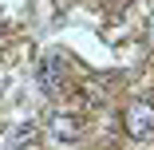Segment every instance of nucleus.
<instances>
[{
	"label": "nucleus",
	"mask_w": 154,
	"mask_h": 150,
	"mask_svg": "<svg viewBox=\"0 0 154 150\" xmlns=\"http://www.w3.org/2000/svg\"><path fill=\"white\" fill-rule=\"evenodd\" d=\"M0 28H4V24H0Z\"/></svg>",
	"instance_id": "nucleus-3"
},
{
	"label": "nucleus",
	"mask_w": 154,
	"mask_h": 150,
	"mask_svg": "<svg viewBox=\"0 0 154 150\" xmlns=\"http://www.w3.org/2000/svg\"><path fill=\"white\" fill-rule=\"evenodd\" d=\"M122 130L131 138H154V103L150 99H131L122 107Z\"/></svg>",
	"instance_id": "nucleus-1"
},
{
	"label": "nucleus",
	"mask_w": 154,
	"mask_h": 150,
	"mask_svg": "<svg viewBox=\"0 0 154 150\" xmlns=\"http://www.w3.org/2000/svg\"><path fill=\"white\" fill-rule=\"evenodd\" d=\"M51 138H59V142H75V138H79V118H71V115H55V118H51Z\"/></svg>",
	"instance_id": "nucleus-2"
}]
</instances>
